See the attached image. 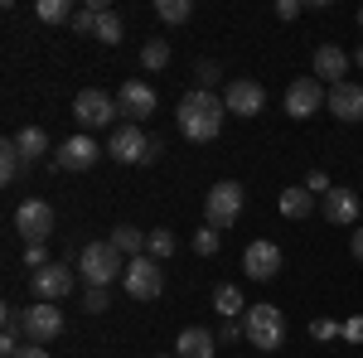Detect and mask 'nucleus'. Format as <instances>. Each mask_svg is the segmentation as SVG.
<instances>
[{"label":"nucleus","mask_w":363,"mask_h":358,"mask_svg":"<svg viewBox=\"0 0 363 358\" xmlns=\"http://www.w3.org/2000/svg\"><path fill=\"white\" fill-rule=\"evenodd\" d=\"M223 111H228L223 97H213L208 87L184 92V97H179V131H184V140H194V145L213 140L223 131Z\"/></svg>","instance_id":"obj_1"},{"label":"nucleus","mask_w":363,"mask_h":358,"mask_svg":"<svg viewBox=\"0 0 363 358\" xmlns=\"http://www.w3.org/2000/svg\"><path fill=\"white\" fill-rule=\"evenodd\" d=\"M242 330H247V344L252 349H262V354H277L281 344H286V315H281L277 305H247V315H242Z\"/></svg>","instance_id":"obj_2"},{"label":"nucleus","mask_w":363,"mask_h":358,"mask_svg":"<svg viewBox=\"0 0 363 358\" xmlns=\"http://www.w3.org/2000/svg\"><path fill=\"white\" fill-rule=\"evenodd\" d=\"M78 272H83L87 286H112L116 276H126V262H121L116 242L107 237V242H87V247L78 252Z\"/></svg>","instance_id":"obj_3"},{"label":"nucleus","mask_w":363,"mask_h":358,"mask_svg":"<svg viewBox=\"0 0 363 358\" xmlns=\"http://www.w3.org/2000/svg\"><path fill=\"white\" fill-rule=\"evenodd\" d=\"M121 286H126L131 301H155V296L165 291V272H160L155 257H131V262H126V276H121Z\"/></svg>","instance_id":"obj_4"},{"label":"nucleus","mask_w":363,"mask_h":358,"mask_svg":"<svg viewBox=\"0 0 363 358\" xmlns=\"http://www.w3.org/2000/svg\"><path fill=\"white\" fill-rule=\"evenodd\" d=\"M107 155L121 160V165H150V136L140 131L136 121H126V126H116V131H112Z\"/></svg>","instance_id":"obj_5"},{"label":"nucleus","mask_w":363,"mask_h":358,"mask_svg":"<svg viewBox=\"0 0 363 358\" xmlns=\"http://www.w3.org/2000/svg\"><path fill=\"white\" fill-rule=\"evenodd\" d=\"M116 111H121V107H116V97H107L102 87H83V92L73 97V116H78V126H83V131L107 126Z\"/></svg>","instance_id":"obj_6"},{"label":"nucleus","mask_w":363,"mask_h":358,"mask_svg":"<svg viewBox=\"0 0 363 358\" xmlns=\"http://www.w3.org/2000/svg\"><path fill=\"white\" fill-rule=\"evenodd\" d=\"M203 213H208V223H213V228H233V223H238V213H242V184H238V179L213 184V189H208V198H203Z\"/></svg>","instance_id":"obj_7"},{"label":"nucleus","mask_w":363,"mask_h":358,"mask_svg":"<svg viewBox=\"0 0 363 358\" xmlns=\"http://www.w3.org/2000/svg\"><path fill=\"white\" fill-rule=\"evenodd\" d=\"M63 334V310H54L49 301H34L25 310V344H54Z\"/></svg>","instance_id":"obj_8"},{"label":"nucleus","mask_w":363,"mask_h":358,"mask_svg":"<svg viewBox=\"0 0 363 358\" xmlns=\"http://www.w3.org/2000/svg\"><path fill=\"white\" fill-rule=\"evenodd\" d=\"M325 102H330V92L320 87V78H296V83L286 87V116H296V121L315 116Z\"/></svg>","instance_id":"obj_9"},{"label":"nucleus","mask_w":363,"mask_h":358,"mask_svg":"<svg viewBox=\"0 0 363 358\" xmlns=\"http://www.w3.org/2000/svg\"><path fill=\"white\" fill-rule=\"evenodd\" d=\"M15 228L25 233V242H44V237L54 233V208H49L44 198H25V203L15 208Z\"/></svg>","instance_id":"obj_10"},{"label":"nucleus","mask_w":363,"mask_h":358,"mask_svg":"<svg viewBox=\"0 0 363 358\" xmlns=\"http://www.w3.org/2000/svg\"><path fill=\"white\" fill-rule=\"evenodd\" d=\"M29 286H34V296L39 301H63V296H73V272H68V262H49L44 272H29Z\"/></svg>","instance_id":"obj_11"},{"label":"nucleus","mask_w":363,"mask_h":358,"mask_svg":"<svg viewBox=\"0 0 363 358\" xmlns=\"http://www.w3.org/2000/svg\"><path fill=\"white\" fill-rule=\"evenodd\" d=\"M223 107L233 111V116H262L267 92H262V83H252V78H233V83L223 87Z\"/></svg>","instance_id":"obj_12"},{"label":"nucleus","mask_w":363,"mask_h":358,"mask_svg":"<svg viewBox=\"0 0 363 358\" xmlns=\"http://www.w3.org/2000/svg\"><path fill=\"white\" fill-rule=\"evenodd\" d=\"M242 272H247L252 281H272V276H281V247L267 242V237L247 242V252H242Z\"/></svg>","instance_id":"obj_13"},{"label":"nucleus","mask_w":363,"mask_h":358,"mask_svg":"<svg viewBox=\"0 0 363 358\" xmlns=\"http://www.w3.org/2000/svg\"><path fill=\"white\" fill-rule=\"evenodd\" d=\"M97 155H102V145H97L92 136H68L63 145H58L54 165L58 169H92V165H97Z\"/></svg>","instance_id":"obj_14"},{"label":"nucleus","mask_w":363,"mask_h":358,"mask_svg":"<svg viewBox=\"0 0 363 358\" xmlns=\"http://www.w3.org/2000/svg\"><path fill=\"white\" fill-rule=\"evenodd\" d=\"M310 63H315V78L330 83V87H339V83H344V73H349V54H344L339 44H320Z\"/></svg>","instance_id":"obj_15"},{"label":"nucleus","mask_w":363,"mask_h":358,"mask_svg":"<svg viewBox=\"0 0 363 358\" xmlns=\"http://www.w3.org/2000/svg\"><path fill=\"white\" fill-rule=\"evenodd\" d=\"M320 208H325V218L335 223V228H349V223H359V194L335 184V189L320 198Z\"/></svg>","instance_id":"obj_16"},{"label":"nucleus","mask_w":363,"mask_h":358,"mask_svg":"<svg viewBox=\"0 0 363 358\" xmlns=\"http://www.w3.org/2000/svg\"><path fill=\"white\" fill-rule=\"evenodd\" d=\"M325 107L335 111L339 121H363V83H339L330 87V102Z\"/></svg>","instance_id":"obj_17"},{"label":"nucleus","mask_w":363,"mask_h":358,"mask_svg":"<svg viewBox=\"0 0 363 358\" xmlns=\"http://www.w3.org/2000/svg\"><path fill=\"white\" fill-rule=\"evenodd\" d=\"M116 107H121V116H150L155 111V87L131 78V83L116 92Z\"/></svg>","instance_id":"obj_18"},{"label":"nucleus","mask_w":363,"mask_h":358,"mask_svg":"<svg viewBox=\"0 0 363 358\" xmlns=\"http://www.w3.org/2000/svg\"><path fill=\"white\" fill-rule=\"evenodd\" d=\"M213 354H218V339L199 325L179 330V339H174V358H213Z\"/></svg>","instance_id":"obj_19"},{"label":"nucleus","mask_w":363,"mask_h":358,"mask_svg":"<svg viewBox=\"0 0 363 358\" xmlns=\"http://www.w3.org/2000/svg\"><path fill=\"white\" fill-rule=\"evenodd\" d=\"M213 310H218L223 320H238V315H247V301H242V291H238L233 281H223V286L213 291Z\"/></svg>","instance_id":"obj_20"},{"label":"nucleus","mask_w":363,"mask_h":358,"mask_svg":"<svg viewBox=\"0 0 363 358\" xmlns=\"http://www.w3.org/2000/svg\"><path fill=\"white\" fill-rule=\"evenodd\" d=\"M145 237H150V233H140V228H131V223L112 228V242H116L121 257H145Z\"/></svg>","instance_id":"obj_21"},{"label":"nucleus","mask_w":363,"mask_h":358,"mask_svg":"<svg viewBox=\"0 0 363 358\" xmlns=\"http://www.w3.org/2000/svg\"><path fill=\"white\" fill-rule=\"evenodd\" d=\"M310 208H315V198H310V189H301V184L281 189V213H286V218H310Z\"/></svg>","instance_id":"obj_22"},{"label":"nucleus","mask_w":363,"mask_h":358,"mask_svg":"<svg viewBox=\"0 0 363 358\" xmlns=\"http://www.w3.org/2000/svg\"><path fill=\"white\" fill-rule=\"evenodd\" d=\"M15 145H20V155H25L29 165H34L39 155H49V136H44V126H25V131L15 136Z\"/></svg>","instance_id":"obj_23"},{"label":"nucleus","mask_w":363,"mask_h":358,"mask_svg":"<svg viewBox=\"0 0 363 358\" xmlns=\"http://www.w3.org/2000/svg\"><path fill=\"white\" fill-rule=\"evenodd\" d=\"M25 165H29V160L20 155V145H15V140H5V145H0V179H5V184H15Z\"/></svg>","instance_id":"obj_24"},{"label":"nucleus","mask_w":363,"mask_h":358,"mask_svg":"<svg viewBox=\"0 0 363 358\" xmlns=\"http://www.w3.org/2000/svg\"><path fill=\"white\" fill-rule=\"evenodd\" d=\"M34 15H39L44 25H63V20L73 25V15H78V10H73L68 0H39V5H34Z\"/></svg>","instance_id":"obj_25"},{"label":"nucleus","mask_w":363,"mask_h":358,"mask_svg":"<svg viewBox=\"0 0 363 358\" xmlns=\"http://www.w3.org/2000/svg\"><path fill=\"white\" fill-rule=\"evenodd\" d=\"M165 63H169V44H165V39H145V49H140V68H145V73H160Z\"/></svg>","instance_id":"obj_26"},{"label":"nucleus","mask_w":363,"mask_h":358,"mask_svg":"<svg viewBox=\"0 0 363 358\" xmlns=\"http://www.w3.org/2000/svg\"><path fill=\"white\" fill-rule=\"evenodd\" d=\"M155 15H160L165 25H184V20L194 15V0H155Z\"/></svg>","instance_id":"obj_27"},{"label":"nucleus","mask_w":363,"mask_h":358,"mask_svg":"<svg viewBox=\"0 0 363 358\" xmlns=\"http://www.w3.org/2000/svg\"><path fill=\"white\" fill-rule=\"evenodd\" d=\"M145 247H150V257H155V262H165V257H174V247H179V242H174V233H169V228H150Z\"/></svg>","instance_id":"obj_28"},{"label":"nucleus","mask_w":363,"mask_h":358,"mask_svg":"<svg viewBox=\"0 0 363 358\" xmlns=\"http://www.w3.org/2000/svg\"><path fill=\"white\" fill-rule=\"evenodd\" d=\"M218 242H223V228H213V223H203V228L194 233V252H199V257H213Z\"/></svg>","instance_id":"obj_29"},{"label":"nucleus","mask_w":363,"mask_h":358,"mask_svg":"<svg viewBox=\"0 0 363 358\" xmlns=\"http://www.w3.org/2000/svg\"><path fill=\"white\" fill-rule=\"evenodd\" d=\"M92 39L116 44V39H121V15H116V10H102V15H97V34H92Z\"/></svg>","instance_id":"obj_30"},{"label":"nucleus","mask_w":363,"mask_h":358,"mask_svg":"<svg viewBox=\"0 0 363 358\" xmlns=\"http://www.w3.org/2000/svg\"><path fill=\"white\" fill-rule=\"evenodd\" d=\"M83 310H87V315H102V310H112V296H107V286H87Z\"/></svg>","instance_id":"obj_31"},{"label":"nucleus","mask_w":363,"mask_h":358,"mask_svg":"<svg viewBox=\"0 0 363 358\" xmlns=\"http://www.w3.org/2000/svg\"><path fill=\"white\" fill-rule=\"evenodd\" d=\"M25 267H29V272H44V267H49V252H44V242H25Z\"/></svg>","instance_id":"obj_32"},{"label":"nucleus","mask_w":363,"mask_h":358,"mask_svg":"<svg viewBox=\"0 0 363 358\" xmlns=\"http://www.w3.org/2000/svg\"><path fill=\"white\" fill-rule=\"evenodd\" d=\"M310 339H344V325H335V320H310Z\"/></svg>","instance_id":"obj_33"},{"label":"nucleus","mask_w":363,"mask_h":358,"mask_svg":"<svg viewBox=\"0 0 363 358\" xmlns=\"http://www.w3.org/2000/svg\"><path fill=\"white\" fill-rule=\"evenodd\" d=\"M218 78H223V73H218V63H208V58H203V63H199V83H203V87H213Z\"/></svg>","instance_id":"obj_34"},{"label":"nucleus","mask_w":363,"mask_h":358,"mask_svg":"<svg viewBox=\"0 0 363 358\" xmlns=\"http://www.w3.org/2000/svg\"><path fill=\"white\" fill-rule=\"evenodd\" d=\"M344 339H349V344H363V315L344 320Z\"/></svg>","instance_id":"obj_35"},{"label":"nucleus","mask_w":363,"mask_h":358,"mask_svg":"<svg viewBox=\"0 0 363 358\" xmlns=\"http://www.w3.org/2000/svg\"><path fill=\"white\" fill-rule=\"evenodd\" d=\"M306 189H320V194H330V189H335V184L325 179V169H315V174H310V179H306Z\"/></svg>","instance_id":"obj_36"},{"label":"nucleus","mask_w":363,"mask_h":358,"mask_svg":"<svg viewBox=\"0 0 363 358\" xmlns=\"http://www.w3.org/2000/svg\"><path fill=\"white\" fill-rule=\"evenodd\" d=\"M277 15H281V20H296V15H301V5H296V0H277Z\"/></svg>","instance_id":"obj_37"},{"label":"nucleus","mask_w":363,"mask_h":358,"mask_svg":"<svg viewBox=\"0 0 363 358\" xmlns=\"http://www.w3.org/2000/svg\"><path fill=\"white\" fill-rule=\"evenodd\" d=\"M15 358H49V354H44V344H25V349H20Z\"/></svg>","instance_id":"obj_38"},{"label":"nucleus","mask_w":363,"mask_h":358,"mask_svg":"<svg viewBox=\"0 0 363 358\" xmlns=\"http://www.w3.org/2000/svg\"><path fill=\"white\" fill-rule=\"evenodd\" d=\"M349 252H354V257H359V262H363V228H359V233H354V237H349Z\"/></svg>","instance_id":"obj_39"},{"label":"nucleus","mask_w":363,"mask_h":358,"mask_svg":"<svg viewBox=\"0 0 363 358\" xmlns=\"http://www.w3.org/2000/svg\"><path fill=\"white\" fill-rule=\"evenodd\" d=\"M359 25H363V10H359Z\"/></svg>","instance_id":"obj_40"},{"label":"nucleus","mask_w":363,"mask_h":358,"mask_svg":"<svg viewBox=\"0 0 363 358\" xmlns=\"http://www.w3.org/2000/svg\"><path fill=\"white\" fill-rule=\"evenodd\" d=\"M359 63H363V49H359Z\"/></svg>","instance_id":"obj_41"},{"label":"nucleus","mask_w":363,"mask_h":358,"mask_svg":"<svg viewBox=\"0 0 363 358\" xmlns=\"http://www.w3.org/2000/svg\"><path fill=\"white\" fill-rule=\"evenodd\" d=\"M160 358H174V354H160Z\"/></svg>","instance_id":"obj_42"}]
</instances>
